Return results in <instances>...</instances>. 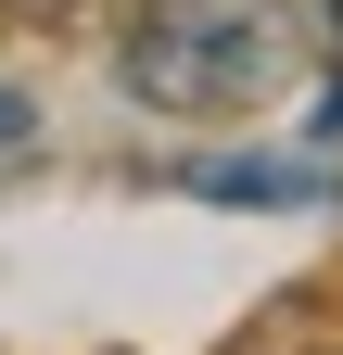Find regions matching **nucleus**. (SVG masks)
<instances>
[{
	"label": "nucleus",
	"mask_w": 343,
	"mask_h": 355,
	"mask_svg": "<svg viewBox=\"0 0 343 355\" xmlns=\"http://www.w3.org/2000/svg\"><path fill=\"white\" fill-rule=\"evenodd\" d=\"M115 76L153 114H254L306 76V26L292 0H140Z\"/></svg>",
	"instance_id": "1"
},
{
	"label": "nucleus",
	"mask_w": 343,
	"mask_h": 355,
	"mask_svg": "<svg viewBox=\"0 0 343 355\" xmlns=\"http://www.w3.org/2000/svg\"><path fill=\"white\" fill-rule=\"evenodd\" d=\"M203 203H331V165L306 153H242V165H191Z\"/></svg>",
	"instance_id": "2"
},
{
	"label": "nucleus",
	"mask_w": 343,
	"mask_h": 355,
	"mask_svg": "<svg viewBox=\"0 0 343 355\" xmlns=\"http://www.w3.org/2000/svg\"><path fill=\"white\" fill-rule=\"evenodd\" d=\"M331 38H343V0H331Z\"/></svg>",
	"instance_id": "3"
}]
</instances>
